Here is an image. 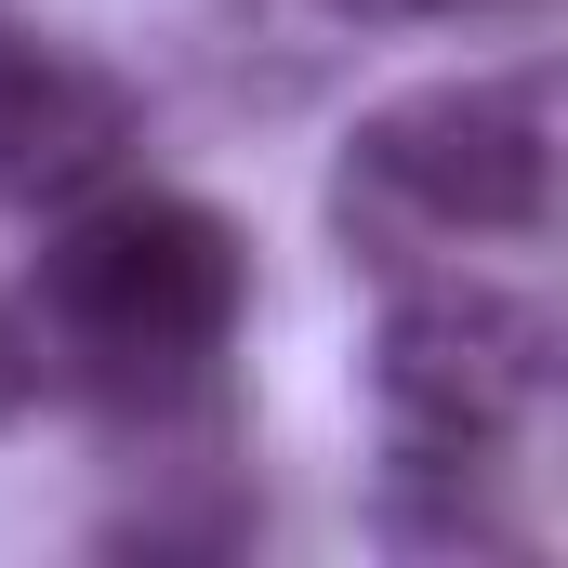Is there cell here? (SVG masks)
<instances>
[{"label":"cell","mask_w":568,"mask_h":568,"mask_svg":"<svg viewBox=\"0 0 568 568\" xmlns=\"http://www.w3.org/2000/svg\"><path fill=\"white\" fill-rule=\"evenodd\" d=\"M252 304V239L185 199V185H93L53 212L40 278H27V331L53 357V384L106 397L120 424H159L185 397H212L225 344Z\"/></svg>","instance_id":"6da1fadb"},{"label":"cell","mask_w":568,"mask_h":568,"mask_svg":"<svg viewBox=\"0 0 568 568\" xmlns=\"http://www.w3.org/2000/svg\"><path fill=\"white\" fill-rule=\"evenodd\" d=\"M331 225L371 265H424V252H463V239H542L556 225V67L516 53V67L384 93L344 133Z\"/></svg>","instance_id":"7a4b0ae2"},{"label":"cell","mask_w":568,"mask_h":568,"mask_svg":"<svg viewBox=\"0 0 568 568\" xmlns=\"http://www.w3.org/2000/svg\"><path fill=\"white\" fill-rule=\"evenodd\" d=\"M371 410L397 449H463V463H503L516 424L542 410L556 384V304L503 278H410L384 291L371 317Z\"/></svg>","instance_id":"3957f363"},{"label":"cell","mask_w":568,"mask_h":568,"mask_svg":"<svg viewBox=\"0 0 568 568\" xmlns=\"http://www.w3.org/2000/svg\"><path fill=\"white\" fill-rule=\"evenodd\" d=\"M133 145H145V106L120 67L0 13V212H67V199L120 185Z\"/></svg>","instance_id":"277c9868"},{"label":"cell","mask_w":568,"mask_h":568,"mask_svg":"<svg viewBox=\"0 0 568 568\" xmlns=\"http://www.w3.org/2000/svg\"><path fill=\"white\" fill-rule=\"evenodd\" d=\"M371 13H489V0H371Z\"/></svg>","instance_id":"5b68a950"}]
</instances>
